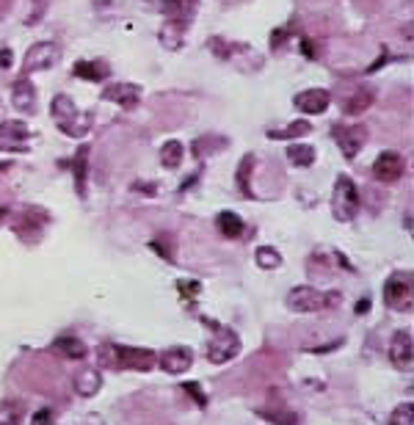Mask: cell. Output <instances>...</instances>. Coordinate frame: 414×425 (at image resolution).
<instances>
[{
    "mask_svg": "<svg viewBox=\"0 0 414 425\" xmlns=\"http://www.w3.org/2000/svg\"><path fill=\"white\" fill-rule=\"evenodd\" d=\"M401 174H404V157H401L398 152L387 149V152H381V155L376 157V163H373V177H376V180H381V183H395V180H401Z\"/></svg>",
    "mask_w": 414,
    "mask_h": 425,
    "instance_id": "obj_9",
    "label": "cell"
},
{
    "mask_svg": "<svg viewBox=\"0 0 414 425\" xmlns=\"http://www.w3.org/2000/svg\"><path fill=\"white\" fill-rule=\"evenodd\" d=\"M45 210H31V212H20V218H17V224H14V232L20 235V238H25V235H39L42 232V221H45Z\"/></svg>",
    "mask_w": 414,
    "mask_h": 425,
    "instance_id": "obj_19",
    "label": "cell"
},
{
    "mask_svg": "<svg viewBox=\"0 0 414 425\" xmlns=\"http://www.w3.org/2000/svg\"><path fill=\"white\" fill-rule=\"evenodd\" d=\"M367 307H370V301H367V298H362V301L356 304V312H367Z\"/></svg>",
    "mask_w": 414,
    "mask_h": 425,
    "instance_id": "obj_38",
    "label": "cell"
},
{
    "mask_svg": "<svg viewBox=\"0 0 414 425\" xmlns=\"http://www.w3.org/2000/svg\"><path fill=\"white\" fill-rule=\"evenodd\" d=\"M287 160L293 163V166H298V169H307V166H312L315 163V146H304V144H290L287 146Z\"/></svg>",
    "mask_w": 414,
    "mask_h": 425,
    "instance_id": "obj_22",
    "label": "cell"
},
{
    "mask_svg": "<svg viewBox=\"0 0 414 425\" xmlns=\"http://www.w3.org/2000/svg\"><path fill=\"white\" fill-rule=\"evenodd\" d=\"M332 212L337 221H353L356 212H359V191L353 185L351 177L340 174L335 180V194H332Z\"/></svg>",
    "mask_w": 414,
    "mask_h": 425,
    "instance_id": "obj_3",
    "label": "cell"
},
{
    "mask_svg": "<svg viewBox=\"0 0 414 425\" xmlns=\"http://www.w3.org/2000/svg\"><path fill=\"white\" fill-rule=\"evenodd\" d=\"M213 329H215V337L207 346V359L213 364H224V362L235 359L240 351V337L232 329H224V326H215V323H213Z\"/></svg>",
    "mask_w": 414,
    "mask_h": 425,
    "instance_id": "obj_5",
    "label": "cell"
},
{
    "mask_svg": "<svg viewBox=\"0 0 414 425\" xmlns=\"http://www.w3.org/2000/svg\"><path fill=\"white\" fill-rule=\"evenodd\" d=\"M392 425H414V412L412 403H401L392 415Z\"/></svg>",
    "mask_w": 414,
    "mask_h": 425,
    "instance_id": "obj_32",
    "label": "cell"
},
{
    "mask_svg": "<svg viewBox=\"0 0 414 425\" xmlns=\"http://www.w3.org/2000/svg\"><path fill=\"white\" fill-rule=\"evenodd\" d=\"M3 169H8V163H0V171H3Z\"/></svg>",
    "mask_w": 414,
    "mask_h": 425,
    "instance_id": "obj_40",
    "label": "cell"
},
{
    "mask_svg": "<svg viewBox=\"0 0 414 425\" xmlns=\"http://www.w3.org/2000/svg\"><path fill=\"white\" fill-rule=\"evenodd\" d=\"M50 114H53L59 130L64 136H69V139H83L91 130V116L89 114H80L67 94H56V100L50 105Z\"/></svg>",
    "mask_w": 414,
    "mask_h": 425,
    "instance_id": "obj_1",
    "label": "cell"
},
{
    "mask_svg": "<svg viewBox=\"0 0 414 425\" xmlns=\"http://www.w3.org/2000/svg\"><path fill=\"white\" fill-rule=\"evenodd\" d=\"M218 229L227 238H240L243 235V221H240V215H235L232 210H224L218 212Z\"/></svg>",
    "mask_w": 414,
    "mask_h": 425,
    "instance_id": "obj_26",
    "label": "cell"
},
{
    "mask_svg": "<svg viewBox=\"0 0 414 425\" xmlns=\"http://www.w3.org/2000/svg\"><path fill=\"white\" fill-rule=\"evenodd\" d=\"M6 212H8V208H0V221L6 218Z\"/></svg>",
    "mask_w": 414,
    "mask_h": 425,
    "instance_id": "obj_39",
    "label": "cell"
},
{
    "mask_svg": "<svg viewBox=\"0 0 414 425\" xmlns=\"http://www.w3.org/2000/svg\"><path fill=\"white\" fill-rule=\"evenodd\" d=\"M22 403L20 401H3L0 403V425H20L22 423Z\"/></svg>",
    "mask_w": 414,
    "mask_h": 425,
    "instance_id": "obj_28",
    "label": "cell"
},
{
    "mask_svg": "<svg viewBox=\"0 0 414 425\" xmlns=\"http://www.w3.org/2000/svg\"><path fill=\"white\" fill-rule=\"evenodd\" d=\"M158 362H160V367L166 373L180 376V373H185L194 364V351L188 346H174V348H169V351H163V354L158 356Z\"/></svg>",
    "mask_w": 414,
    "mask_h": 425,
    "instance_id": "obj_12",
    "label": "cell"
},
{
    "mask_svg": "<svg viewBox=\"0 0 414 425\" xmlns=\"http://www.w3.org/2000/svg\"><path fill=\"white\" fill-rule=\"evenodd\" d=\"M370 102H373V91H370V88H359L353 97H348V102H345V114L356 116V114L367 111V108H370Z\"/></svg>",
    "mask_w": 414,
    "mask_h": 425,
    "instance_id": "obj_29",
    "label": "cell"
},
{
    "mask_svg": "<svg viewBox=\"0 0 414 425\" xmlns=\"http://www.w3.org/2000/svg\"><path fill=\"white\" fill-rule=\"evenodd\" d=\"M312 133V125L298 119V122H290L287 128L282 130H268V139H279V141H290V139H301V136H309Z\"/></svg>",
    "mask_w": 414,
    "mask_h": 425,
    "instance_id": "obj_21",
    "label": "cell"
},
{
    "mask_svg": "<svg viewBox=\"0 0 414 425\" xmlns=\"http://www.w3.org/2000/svg\"><path fill=\"white\" fill-rule=\"evenodd\" d=\"M183 33H185V25L166 20V25L160 28V45L166 50H180L183 47Z\"/></svg>",
    "mask_w": 414,
    "mask_h": 425,
    "instance_id": "obj_20",
    "label": "cell"
},
{
    "mask_svg": "<svg viewBox=\"0 0 414 425\" xmlns=\"http://www.w3.org/2000/svg\"><path fill=\"white\" fill-rule=\"evenodd\" d=\"M254 257H257V265H260V268H266V271H274V268H279V265H282V254L276 252L274 246H260Z\"/></svg>",
    "mask_w": 414,
    "mask_h": 425,
    "instance_id": "obj_31",
    "label": "cell"
},
{
    "mask_svg": "<svg viewBox=\"0 0 414 425\" xmlns=\"http://www.w3.org/2000/svg\"><path fill=\"white\" fill-rule=\"evenodd\" d=\"M116 364L125 370H136V373H146L158 364V354L152 348H138V346H116Z\"/></svg>",
    "mask_w": 414,
    "mask_h": 425,
    "instance_id": "obj_6",
    "label": "cell"
},
{
    "mask_svg": "<svg viewBox=\"0 0 414 425\" xmlns=\"http://www.w3.org/2000/svg\"><path fill=\"white\" fill-rule=\"evenodd\" d=\"M11 100H14V105H17V111H22V114H33L36 111V91H33V86L22 77L20 83H14V88H11Z\"/></svg>",
    "mask_w": 414,
    "mask_h": 425,
    "instance_id": "obj_17",
    "label": "cell"
},
{
    "mask_svg": "<svg viewBox=\"0 0 414 425\" xmlns=\"http://www.w3.org/2000/svg\"><path fill=\"white\" fill-rule=\"evenodd\" d=\"M335 298H340L337 293H321L318 287H312V284H298V287H293L290 293H287V298H284V304H287V309L290 312H298V315H309V312H321V309H326L329 304H335Z\"/></svg>",
    "mask_w": 414,
    "mask_h": 425,
    "instance_id": "obj_2",
    "label": "cell"
},
{
    "mask_svg": "<svg viewBox=\"0 0 414 425\" xmlns=\"http://www.w3.org/2000/svg\"><path fill=\"white\" fill-rule=\"evenodd\" d=\"M301 53H304L307 59H312V45H309L307 39H301Z\"/></svg>",
    "mask_w": 414,
    "mask_h": 425,
    "instance_id": "obj_37",
    "label": "cell"
},
{
    "mask_svg": "<svg viewBox=\"0 0 414 425\" xmlns=\"http://www.w3.org/2000/svg\"><path fill=\"white\" fill-rule=\"evenodd\" d=\"M28 141H31V130L25 122H3L0 125V149L3 152H28Z\"/></svg>",
    "mask_w": 414,
    "mask_h": 425,
    "instance_id": "obj_8",
    "label": "cell"
},
{
    "mask_svg": "<svg viewBox=\"0 0 414 425\" xmlns=\"http://www.w3.org/2000/svg\"><path fill=\"white\" fill-rule=\"evenodd\" d=\"M183 389H185V392H188L191 398H197V401H199V406H205V403H207V398L202 395V387H199V384L188 381V384H183Z\"/></svg>",
    "mask_w": 414,
    "mask_h": 425,
    "instance_id": "obj_34",
    "label": "cell"
},
{
    "mask_svg": "<svg viewBox=\"0 0 414 425\" xmlns=\"http://www.w3.org/2000/svg\"><path fill=\"white\" fill-rule=\"evenodd\" d=\"M59 61V47L53 42H36L28 53H25V61H22V72L31 75V72H42L50 70L53 64Z\"/></svg>",
    "mask_w": 414,
    "mask_h": 425,
    "instance_id": "obj_7",
    "label": "cell"
},
{
    "mask_svg": "<svg viewBox=\"0 0 414 425\" xmlns=\"http://www.w3.org/2000/svg\"><path fill=\"white\" fill-rule=\"evenodd\" d=\"M335 139H337V144H340L343 155L351 160V157H356V152L362 149V144H365V139H367V133H365L362 125H345V128H337V130H335Z\"/></svg>",
    "mask_w": 414,
    "mask_h": 425,
    "instance_id": "obj_13",
    "label": "cell"
},
{
    "mask_svg": "<svg viewBox=\"0 0 414 425\" xmlns=\"http://www.w3.org/2000/svg\"><path fill=\"white\" fill-rule=\"evenodd\" d=\"M86 157H89V149L83 146V149L75 155V160H72V174H75L77 196H86V174H89V169H86Z\"/></svg>",
    "mask_w": 414,
    "mask_h": 425,
    "instance_id": "obj_24",
    "label": "cell"
},
{
    "mask_svg": "<svg viewBox=\"0 0 414 425\" xmlns=\"http://www.w3.org/2000/svg\"><path fill=\"white\" fill-rule=\"evenodd\" d=\"M197 8H199V0H163V14L180 25H188L194 20Z\"/></svg>",
    "mask_w": 414,
    "mask_h": 425,
    "instance_id": "obj_15",
    "label": "cell"
},
{
    "mask_svg": "<svg viewBox=\"0 0 414 425\" xmlns=\"http://www.w3.org/2000/svg\"><path fill=\"white\" fill-rule=\"evenodd\" d=\"M412 334L409 332H395L392 340H390V362L398 370H412Z\"/></svg>",
    "mask_w": 414,
    "mask_h": 425,
    "instance_id": "obj_11",
    "label": "cell"
},
{
    "mask_svg": "<svg viewBox=\"0 0 414 425\" xmlns=\"http://www.w3.org/2000/svg\"><path fill=\"white\" fill-rule=\"evenodd\" d=\"M384 301L390 309L406 312L412 307V274L409 271H395L384 282Z\"/></svg>",
    "mask_w": 414,
    "mask_h": 425,
    "instance_id": "obj_4",
    "label": "cell"
},
{
    "mask_svg": "<svg viewBox=\"0 0 414 425\" xmlns=\"http://www.w3.org/2000/svg\"><path fill=\"white\" fill-rule=\"evenodd\" d=\"M33 6H36V11H39V0H33Z\"/></svg>",
    "mask_w": 414,
    "mask_h": 425,
    "instance_id": "obj_41",
    "label": "cell"
},
{
    "mask_svg": "<svg viewBox=\"0 0 414 425\" xmlns=\"http://www.w3.org/2000/svg\"><path fill=\"white\" fill-rule=\"evenodd\" d=\"M102 97L116 102V105H122V108H133L138 102V97H141V88H138L136 83H111L102 91Z\"/></svg>",
    "mask_w": 414,
    "mask_h": 425,
    "instance_id": "obj_14",
    "label": "cell"
},
{
    "mask_svg": "<svg viewBox=\"0 0 414 425\" xmlns=\"http://www.w3.org/2000/svg\"><path fill=\"white\" fill-rule=\"evenodd\" d=\"M252 166H254V155H243V160L238 163V171H235L238 191H240L246 199H257L254 191H252Z\"/></svg>",
    "mask_w": 414,
    "mask_h": 425,
    "instance_id": "obj_18",
    "label": "cell"
},
{
    "mask_svg": "<svg viewBox=\"0 0 414 425\" xmlns=\"http://www.w3.org/2000/svg\"><path fill=\"white\" fill-rule=\"evenodd\" d=\"M293 102H296V108H298L301 114H307V116H318V114H323V111L329 108L332 94H329L326 88H307V91L296 94Z\"/></svg>",
    "mask_w": 414,
    "mask_h": 425,
    "instance_id": "obj_10",
    "label": "cell"
},
{
    "mask_svg": "<svg viewBox=\"0 0 414 425\" xmlns=\"http://www.w3.org/2000/svg\"><path fill=\"white\" fill-rule=\"evenodd\" d=\"M53 348L64 356V359H83V356H86V346H83L77 337H59V340L53 343Z\"/></svg>",
    "mask_w": 414,
    "mask_h": 425,
    "instance_id": "obj_27",
    "label": "cell"
},
{
    "mask_svg": "<svg viewBox=\"0 0 414 425\" xmlns=\"http://www.w3.org/2000/svg\"><path fill=\"white\" fill-rule=\"evenodd\" d=\"M33 425H50V409H42V412L36 415Z\"/></svg>",
    "mask_w": 414,
    "mask_h": 425,
    "instance_id": "obj_35",
    "label": "cell"
},
{
    "mask_svg": "<svg viewBox=\"0 0 414 425\" xmlns=\"http://www.w3.org/2000/svg\"><path fill=\"white\" fill-rule=\"evenodd\" d=\"M177 287H180V293H183V301H194V298L199 295V290H202L199 282H180Z\"/></svg>",
    "mask_w": 414,
    "mask_h": 425,
    "instance_id": "obj_33",
    "label": "cell"
},
{
    "mask_svg": "<svg viewBox=\"0 0 414 425\" xmlns=\"http://www.w3.org/2000/svg\"><path fill=\"white\" fill-rule=\"evenodd\" d=\"M257 417H263V420H268V423H274V425L298 423V417H296L293 412H287V409H257Z\"/></svg>",
    "mask_w": 414,
    "mask_h": 425,
    "instance_id": "obj_30",
    "label": "cell"
},
{
    "mask_svg": "<svg viewBox=\"0 0 414 425\" xmlns=\"http://www.w3.org/2000/svg\"><path fill=\"white\" fill-rule=\"evenodd\" d=\"M183 155H185L183 144H180V141H166L163 146H160V163H163V169H180Z\"/></svg>",
    "mask_w": 414,
    "mask_h": 425,
    "instance_id": "obj_25",
    "label": "cell"
},
{
    "mask_svg": "<svg viewBox=\"0 0 414 425\" xmlns=\"http://www.w3.org/2000/svg\"><path fill=\"white\" fill-rule=\"evenodd\" d=\"M72 72H75V77H83V80H102L105 75H108V67L102 64V61H77L75 67H72Z\"/></svg>",
    "mask_w": 414,
    "mask_h": 425,
    "instance_id": "obj_23",
    "label": "cell"
},
{
    "mask_svg": "<svg viewBox=\"0 0 414 425\" xmlns=\"http://www.w3.org/2000/svg\"><path fill=\"white\" fill-rule=\"evenodd\" d=\"M0 67H11V50H0Z\"/></svg>",
    "mask_w": 414,
    "mask_h": 425,
    "instance_id": "obj_36",
    "label": "cell"
},
{
    "mask_svg": "<svg viewBox=\"0 0 414 425\" xmlns=\"http://www.w3.org/2000/svg\"><path fill=\"white\" fill-rule=\"evenodd\" d=\"M75 389L77 395L83 398H94L100 389H102V373L97 367H83L77 376H75Z\"/></svg>",
    "mask_w": 414,
    "mask_h": 425,
    "instance_id": "obj_16",
    "label": "cell"
}]
</instances>
